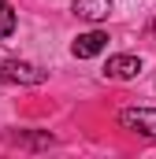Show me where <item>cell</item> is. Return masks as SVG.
Segmentation results:
<instances>
[{"label":"cell","mask_w":156,"mask_h":159,"mask_svg":"<svg viewBox=\"0 0 156 159\" xmlns=\"http://www.w3.org/2000/svg\"><path fill=\"white\" fill-rule=\"evenodd\" d=\"M0 81H11V85H41L45 70L26 63V59H0Z\"/></svg>","instance_id":"6da1fadb"},{"label":"cell","mask_w":156,"mask_h":159,"mask_svg":"<svg viewBox=\"0 0 156 159\" xmlns=\"http://www.w3.org/2000/svg\"><path fill=\"white\" fill-rule=\"evenodd\" d=\"M119 122L141 137H156V107H126L119 111Z\"/></svg>","instance_id":"7a4b0ae2"},{"label":"cell","mask_w":156,"mask_h":159,"mask_svg":"<svg viewBox=\"0 0 156 159\" xmlns=\"http://www.w3.org/2000/svg\"><path fill=\"white\" fill-rule=\"evenodd\" d=\"M141 74V59L138 56H112L104 63V78H115V81H130Z\"/></svg>","instance_id":"3957f363"},{"label":"cell","mask_w":156,"mask_h":159,"mask_svg":"<svg viewBox=\"0 0 156 159\" xmlns=\"http://www.w3.org/2000/svg\"><path fill=\"white\" fill-rule=\"evenodd\" d=\"M104 48H108V34H100V30H89V34L75 37V44H71V52H75L78 59H93V56H100Z\"/></svg>","instance_id":"277c9868"},{"label":"cell","mask_w":156,"mask_h":159,"mask_svg":"<svg viewBox=\"0 0 156 159\" xmlns=\"http://www.w3.org/2000/svg\"><path fill=\"white\" fill-rule=\"evenodd\" d=\"M75 15L89 19V22H100V19L112 15V0H75Z\"/></svg>","instance_id":"5b68a950"},{"label":"cell","mask_w":156,"mask_h":159,"mask_svg":"<svg viewBox=\"0 0 156 159\" xmlns=\"http://www.w3.org/2000/svg\"><path fill=\"white\" fill-rule=\"evenodd\" d=\"M11 30H15V7L0 0V37H11Z\"/></svg>","instance_id":"8992f818"},{"label":"cell","mask_w":156,"mask_h":159,"mask_svg":"<svg viewBox=\"0 0 156 159\" xmlns=\"http://www.w3.org/2000/svg\"><path fill=\"white\" fill-rule=\"evenodd\" d=\"M153 37H156V19H153Z\"/></svg>","instance_id":"52a82bcc"}]
</instances>
